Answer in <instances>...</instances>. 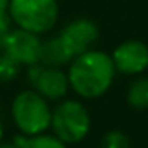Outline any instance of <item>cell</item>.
<instances>
[{"label": "cell", "instance_id": "1", "mask_svg": "<svg viewBox=\"0 0 148 148\" xmlns=\"http://www.w3.org/2000/svg\"><path fill=\"white\" fill-rule=\"evenodd\" d=\"M115 73L117 70L112 54L89 49L70 61L68 80L75 94L86 99H94L103 96L112 87Z\"/></svg>", "mask_w": 148, "mask_h": 148}, {"label": "cell", "instance_id": "2", "mask_svg": "<svg viewBox=\"0 0 148 148\" xmlns=\"http://www.w3.org/2000/svg\"><path fill=\"white\" fill-rule=\"evenodd\" d=\"M7 12L14 26L44 35L56 26L59 4L58 0H11Z\"/></svg>", "mask_w": 148, "mask_h": 148}, {"label": "cell", "instance_id": "3", "mask_svg": "<svg viewBox=\"0 0 148 148\" xmlns=\"http://www.w3.org/2000/svg\"><path fill=\"white\" fill-rule=\"evenodd\" d=\"M52 110L47 99L35 89L21 91L12 101V119L25 136L42 134L51 127Z\"/></svg>", "mask_w": 148, "mask_h": 148}, {"label": "cell", "instance_id": "4", "mask_svg": "<svg viewBox=\"0 0 148 148\" xmlns=\"http://www.w3.org/2000/svg\"><path fill=\"white\" fill-rule=\"evenodd\" d=\"M51 129L66 145L80 143L91 131V115L80 101L64 99L52 110Z\"/></svg>", "mask_w": 148, "mask_h": 148}, {"label": "cell", "instance_id": "5", "mask_svg": "<svg viewBox=\"0 0 148 148\" xmlns=\"http://www.w3.org/2000/svg\"><path fill=\"white\" fill-rule=\"evenodd\" d=\"M28 80L32 87L45 99H61L70 89L68 73L58 66H49L44 63L28 66Z\"/></svg>", "mask_w": 148, "mask_h": 148}, {"label": "cell", "instance_id": "6", "mask_svg": "<svg viewBox=\"0 0 148 148\" xmlns=\"http://www.w3.org/2000/svg\"><path fill=\"white\" fill-rule=\"evenodd\" d=\"M58 38L61 40L66 54L73 59L86 51H89L99 38V28L98 25L89 18H77L64 25V28L59 32Z\"/></svg>", "mask_w": 148, "mask_h": 148}, {"label": "cell", "instance_id": "7", "mask_svg": "<svg viewBox=\"0 0 148 148\" xmlns=\"http://www.w3.org/2000/svg\"><path fill=\"white\" fill-rule=\"evenodd\" d=\"M40 51H42L40 35L18 26L11 30L4 44V52L9 54L12 59H16L21 66H32L40 63Z\"/></svg>", "mask_w": 148, "mask_h": 148}, {"label": "cell", "instance_id": "8", "mask_svg": "<svg viewBox=\"0 0 148 148\" xmlns=\"http://www.w3.org/2000/svg\"><path fill=\"white\" fill-rule=\"evenodd\" d=\"M112 59L119 73L139 75L148 68V45L136 38L125 40L113 49Z\"/></svg>", "mask_w": 148, "mask_h": 148}, {"label": "cell", "instance_id": "9", "mask_svg": "<svg viewBox=\"0 0 148 148\" xmlns=\"http://www.w3.org/2000/svg\"><path fill=\"white\" fill-rule=\"evenodd\" d=\"M71 58L66 54L61 40L58 37H51L47 40H42V51H40V63L49 66H64L70 64Z\"/></svg>", "mask_w": 148, "mask_h": 148}, {"label": "cell", "instance_id": "10", "mask_svg": "<svg viewBox=\"0 0 148 148\" xmlns=\"http://www.w3.org/2000/svg\"><path fill=\"white\" fill-rule=\"evenodd\" d=\"M14 141L19 148H66V143H63L56 136L47 134H35V136H16Z\"/></svg>", "mask_w": 148, "mask_h": 148}, {"label": "cell", "instance_id": "11", "mask_svg": "<svg viewBox=\"0 0 148 148\" xmlns=\"http://www.w3.org/2000/svg\"><path fill=\"white\" fill-rule=\"evenodd\" d=\"M127 103L136 110L148 108V77H139L129 86Z\"/></svg>", "mask_w": 148, "mask_h": 148}, {"label": "cell", "instance_id": "12", "mask_svg": "<svg viewBox=\"0 0 148 148\" xmlns=\"http://www.w3.org/2000/svg\"><path fill=\"white\" fill-rule=\"evenodd\" d=\"M19 70H21V64L12 59L9 54H2L0 56V82H9L12 79H16L19 75Z\"/></svg>", "mask_w": 148, "mask_h": 148}, {"label": "cell", "instance_id": "13", "mask_svg": "<svg viewBox=\"0 0 148 148\" xmlns=\"http://www.w3.org/2000/svg\"><path fill=\"white\" fill-rule=\"evenodd\" d=\"M99 148H131V141L129 136L122 131H108L103 136Z\"/></svg>", "mask_w": 148, "mask_h": 148}, {"label": "cell", "instance_id": "14", "mask_svg": "<svg viewBox=\"0 0 148 148\" xmlns=\"http://www.w3.org/2000/svg\"><path fill=\"white\" fill-rule=\"evenodd\" d=\"M11 30H12V21H11L9 12L7 14H2V16H0V49H4L5 38L11 33Z\"/></svg>", "mask_w": 148, "mask_h": 148}, {"label": "cell", "instance_id": "15", "mask_svg": "<svg viewBox=\"0 0 148 148\" xmlns=\"http://www.w3.org/2000/svg\"><path fill=\"white\" fill-rule=\"evenodd\" d=\"M9 2H11V0H0V16H2V14H7Z\"/></svg>", "mask_w": 148, "mask_h": 148}, {"label": "cell", "instance_id": "16", "mask_svg": "<svg viewBox=\"0 0 148 148\" xmlns=\"http://www.w3.org/2000/svg\"><path fill=\"white\" fill-rule=\"evenodd\" d=\"M0 148H19L16 141H11V143H0Z\"/></svg>", "mask_w": 148, "mask_h": 148}, {"label": "cell", "instance_id": "17", "mask_svg": "<svg viewBox=\"0 0 148 148\" xmlns=\"http://www.w3.org/2000/svg\"><path fill=\"white\" fill-rule=\"evenodd\" d=\"M2 136H4V127H2V122H0V139H2Z\"/></svg>", "mask_w": 148, "mask_h": 148}]
</instances>
